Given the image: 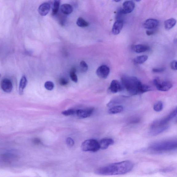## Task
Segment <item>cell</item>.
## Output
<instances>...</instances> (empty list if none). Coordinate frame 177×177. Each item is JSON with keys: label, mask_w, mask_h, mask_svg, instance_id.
Masks as SVG:
<instances>
[{"label": "cell", "mask_w": 177, "mask_h": 177, "mask_svg": "<svg viewBox=\"0 0 177 177\" xmlns=\"http://www.w3.org/2000/svg\"><path fill=\"white\" fill-rule=\"evenodd\" d=\"M123 90L129 94L135 95L152 91L150 86L144 85L137 78L134 76H123L121 78Z\"/></svg>", "instance_id": "obj_2"}, {"label": "cell", "mask_w": 177, "mask_h": 177, "mask_svg": "<svg viewBox=\"0 0 177 177\" xmlns=\"http://www.w3.org/2000/svg\"><path fill=\"white\" fill-rule=\"evenodd\" d=\"M75 111L72 109H70L62 112V114L64 116H69L75 115Z\"/></svg>", "instance_id": "obj_29"}, {"label": "cell", "mask_w": 177, "mask_h": 177, "mask_svg": "<svg viewBox=\"0 0 177 177\" xmlns=\"http://www.w3.org/2000/svg\"><path fill=\"white\" fill-rule=\"evenodd\" d=\"M123 110V108L122 106H114L109 109L108 113L110 114H117L122 112Z\"/></svg>", "instance_id": "obj_21"}, {"label": "cell", "mask_w": 177, "mask_h": 177, "mask_svg": "<svg viewBox=\"0 0 177 177\" xmlns=\"http://www.w3.org/2000/svg\"><path fill=\"white\" fill-rule=\"evenodd\" d=\"M114 143V140L111 139H103L101 140L99 142L100 149L102 150H106L109 146L113 145Z\"/></svg>", "instance_id": "obj_16"}, {"label": "cell", "mask_w": 177, "mask_h": 177, "mask_svg": "<svg viewBox=\"0 0 177 177\" xmlns=\"http://www.w3.org/2000/svg\"><path fill=\"white\" fill-rule=\"evenodd\" d=\"M159 21L156 19L150 18L146 20L143 24L145 29L151 30L155 29L159 25Z\"/></svg>", "instance_id": "obj_11"}, {"label": "cell", "mask_w": 177, "mask_h": 177, "mask_svg": "<svg viewBox=\"0 0 177 177\" xmlns=\"http://www.w3.org/2000/svg\"><path fill=\"white\" fill-rule=\"evenodd\" d=\"M168 127H169V126L167 125L151 127L150 134L153 136L157 135L167 130Z\"/></svg>", "instance_id": "obj_12"}, {"label": "cell", "mask_w": 177, "mask_h": 177, "mask_svg": "<svg viewBox=\"0 0 177 177\" xmlns=\"http://www.w3.org/2000/svg\"><path fill=\"white\" fill-rule=\"evenodd\" d=\"M148 36H150L154 34L155 33L154 30H147L146 32Z\"/></svg>", "instance_id": "obj_34"}, {"label": "cell", "mask_w": 177, "mask_h": 177, "mask_svg": "<svg viewBox=\"0 0 177 177\" xmlns=\"http://www.w3.org/2000/svg\"><path fill=\"white\" fill-rule=\"evenodd\" d=\"M34 142L36 143H38L40 142V140L38 139H35L34 140Z\"/></svg>", "instance_id": "obj_35"}, {"label": "cell", "mask_w": 177, "mask_h": 177, "mask_svg": "<svg viewBox=\"0 0 177 177\" xmlns=\"http://www.w3.org/2000/svg\"><path fill=\"white\" fill-rule=\"evenodd\" d=\"M135 6V3L133 1H126L123 3L121 11L123 14L130 13L133 12Z\"/></svg>", "instance_id": "obj_9"}, {"label": "cell", "mask_w": 177, "mask_h": 177, "mask_svg": "<svg viewBox=\"0 0 177 177\" xmlns=\"http://www.w3.org/2000/svg\"><path fill=\"white\" fill-rule=\"evenodd\" d=\"M108 90L112 93L116 94L123 91V88L121 83L118 80H114L111 81Z\"/></svg>", "instance_id": "obj_10"}, {"label": "cell", "mask_w": 177, "mask_h": 177, "mask_svg": "<svg viewBox=\"0 0 177 177\" xmlns=\"http://www.w3.org/2000/svg\"><path fill=\"white\" fill-rule=\"evenodd\" d=\"M133 167L131 162L123 161L100 167L95 171V173L98 175L106 176L123 175L130 172Z\"/></svg>", "instance_id": "obj_1"}, {"label": "cell", "mask_w": 177, "mask_h": 177, "mask_svg": "<svg viewBox=\"0 0 177 177\" xmlns=\"http://www.w3.org/2000/svg\"><path fill=\"white\" fill-rule=\"evenodd\" d=\"M80 69L81 71L82 72H85L87 71L88 66L85 61H82L80 64Z\"/></svg>", "instance_id": "obj_27"}, {"label": "cell", "mask_w": 177, "mask_h": 177, "mask_svg": "<svg viewBox=\"0 0 177 177\" xmlns=\"http://www.w3.org/2000/svg\"><path fill=\"white\" fill-rule=\"evenodd\" d=\"M109 67L106 65H102L99 66L97 70L96 74L98 77L102 79L107 78L110 73Z\"/></svg>", "instance_id": "obj_8"}, {"label": "cell", "mask_w": 177, "mask_h": 177, "mask_svg": "<svg viewBox=\"0 0 177 177\" xmlns=\"http://www.w3.org/2000/svg\"><path fill=\"white\" fill-rule=\"evenodd\" d=\"M177 147V142L175 140H165L153 143L148 149L153 152L161 153L175 150Z\"/></svg>", "instance_id": "obj_3"}, {"label": "cell", "mask_w": 177, "mask_h": 177, "mask_svg": "<svg viewBox=\"0 0 177 177\" xmlns=\"http://www.w3.org/2000/svg\"><path fill=\"white\" fill-rule=\"evenodd\" d=\"M165 69L163 68H154L152 70V71L154 73H161L163 72Z\"/></svg>", "instance_id": "obj_33"}, {"label": "cell", "mask_w": 177, "mask_h": 177, "mask_svg": "<svg viewBox=\"0 0 177 177\" xmlns=\"http://www.w3.org/2000/svg\"><path fill=\"white\" fill-rule=\"evenodd\" d=\"M81 149L85 151L96 152L100 149L99 142L94 139H89L85 140L81 146Z\"/></svg>", "instance_id": "obj_4"}, {"label": "cell", "mask_w": 177, "mask_h": 177, "mask_svg": "<svg viewBox=\"0 0 177 177\" xmlns=\"http://www.w3.org/2000/svg\"><path fill=\"white\" fill-rule=\"evenodd\" d=\"M50 8V5L48 2H44L39 6L38 12L41 16H45L49 13Z\"/></svg>", "instance_id": "obj_15"}, {"label": "cell", "mask_w": 177, "mask_h": 177, "mask_svg": "<svg viewBox=\"0 0 177 177\" xmlns=\"http://www.w3.org/2000/svg\"><path fill=\"white\" fill-rule=\"evenodd\" d=\"M149 49V46L143 44L135 45L132 47V49L134 52L139 53L147 51Z\"/></svg>", "instance_id": "obj_17"}, {"label": "cell", "mask_w": 177, "mask_h": 177, "mask_svg": "<svg viewBox=\"0 0 177 177\" xmlns=\"http://www.w3.org/2000/svg\"><path fill=\"white\" fill-rule=\"evenodd\" d=\"M177 61L176 60H173L171 63V69L174 70H177Z\"/></svg>", "instance_id": "obj_32"}, {"label": "cell", "mask_w": 177, "mask_h": 177, "mask_svg": "<svg viewBox=\"0 0 177 177\" xmlns=\"http://www.w3.org/2000/svg\"><path fill=\"white\" fill-rule=\"evenodd\" d=\"M61 10L64 14L69 15L72 12L73 8L72 6L70 4H64L61 5Z\"/></svg>", "instance_id": "obj_18"}, {"label": "cell", "mask_w": 177, "mask_h": 177, "mask_svg": "<svg viewBox=\"0 0 177 177\" xmlns=\"http://www.w3.org/2000/svg\"><path fill=\"white\" fill-rule=\"evenodd\" d=\"M148 59V57L147 55H143L138 56L135 58L134 60V63L136 64H142L144 63Z\"/></svg>", "instance_id": "obj_22"}, {"label": "cell", "mask_w": 177, "mask_h": 177, "mask_svg": "<svg viewBox=\"0 0 177 177\" xmlns=\"http://www.w3.org/2000/svg\"><path fill=\"white\" fill-rule=\"evenodd\" d=\"M66 144L69 147H72L74 145V140L71 138L68 137L66 140Z\"/></svg>", "instance_id": "obj_30"}, {"label": "cell", "mask_w": 177, "mask_h": 177, "mask_svg": "<svg viewBox=\"0 0 177 177\" xmlns=\"http://www.w3.org/2000/svg\"><path fill=\"white\" fill-rule=\"evenodd\" d=\"M1 74H0V78H1Z\"/></svg>", "instance_id": "obj_37"}, {"label": "cell", "mask_w": 177, "mask_h": 177, "mask_svg": "<svg viewBox=\"0 0 177 177\" xmlns=\"http://www.w3.org/2000/svg\"><path fill=\"white\" fill-rule=\"evenodd\" d=\"M114 1L116 2H120V1H119V0H118V1Z\"/></svg>", "instance_id": "obj_36"}, {"label": "cell", "mask_w": 177, "mask_h": 177, "mask_svg": "<svg viewBox=\"0 0 177 177\" xmlns=\"http://www.w3.org/2000/svg\"><path fill=\"white\" fill-rule=\"evenodd\" d=\"M1 86L3 91L7 93H10L12 91L13 88L11 81L6 78H4L2 81Z\"/></svg>", "instance_id": "obj_13"}, {"label": "cell", "mask_w": 177, "mask_h": 177, "mask_svg": "<svg viewBox=\"0 0 177 177\" xmlns=\"http://www.w3.org/2000/svg\"><path fill=\"white\" fill-rule=\"evenodd\" d=\"M27 83V78L24 75L22 77L19 83V93L21 95L23 94L24 89L26 87Z\"/></svg>", "instance_id": "obj_20"}, {"label": "cell", "mask_w": 177, "mask_h": 177, "mask_svg": "<svg viewBox=\"0 0 177 177\" xmlns=\"http://www.w3.org/2000/svg\"><path fill=\"white\" fill-rule=\"evenodd\" d=\"M76 70L75 67H73L70 71V76L71 80L74 82L77 83L78 81L77 76L75 74Z\"/></svg>", "instance_id": "obj_25"}, {"label": "cell", "mask_w": 177, "mask_h": 177, "mask_svg": "<svg viewBox=\"0 0 177 177\" xmlns=\"http://www.w3.org/2000/svg\"><path fill=\"white\" fill-rule=\"evenodd\" d=\"M154 85L158 91H167L172 87V83L168 81H162L159 78H156L153 80Z\"/></svg>", "instance_id": "obj_5"}, {"label": "cell", "mask_w": 177, "mask_h": 177, "mask_svg": "<svg viewBox=\"0 0 177 177\" xmlns=\"http://www.w3.org/2000/svg\"><path fill=\"white\" fill-rule=\"evenodd\" d=\"M94 110L93 108H90L86 109H78L75 111V115L81 119L85 118L91 116Z\"/></svg>", "instance_id": "obj_7"}, {"label": "cell", "mask_w": 177, "mask_h": 177, "mask_svg": "<svg viewBox=\"0 0 177 177\" xmlns=\"http://www.w3.org/2000/svg\"><path fill=\"white\" fill-rule=\"evenodd\" d=\"M76 23L78 26L81 27H86L88 26L89 25L88 22L81 18H79L78 19Z\"/></svg>", "instance_id": "obj_24"}, {"label": "cell", "mask_w": 177, "mask_h": 177, "mask_svg": "<svg viewBox=\"0 0 177 177\" xmlns=\"http://www.w3.org/2000/svg\"><path fill=\"white\" fill-rule=\"evenodd\" d=\"M123 22L122 20L119 19L115 22L112 27V32L114 35H117L120 33L123 29Z\"/></svg>", "instance_id": "obj_14"}, {"label": "cell", "mask_w": 177, "mask_h": 177, "mask_svg": "<svg viewBox=\"0 0 177 177\" xmlns=\"http://www.w3.org/2000/svg\"><path fill=\"white\" fill-rule=\"evenodd\" d=\"M60 85L62 86H65L67 85L68 83V81L64 78H60L59 81Z\"/></svg>", "instance_id": "obj_31"}, {"label": "cell", "mask_w": 177, "mask_h": 177, "mask_svg": "<svg viewBox=\"0 0 177 177\" xmlns=\"http://www.w3.org/2000/svg\"><path fill=\"white\" fill-rule=\"evenodd\" d=\"M45 88L48 91H51L54 88V84L52 81H47L44 84Z\"/></svg>", "instance_id": "obj_28"}, {"label": "cell", "mask_w": 177, "mask_h": 177, "mask_svg": "<svg viewBox=\"0 0 177 177\" xmlns=\"http://www.w3.org/2000/svg\"><path fill=\"white\" fill-rule=\"evenodd\" d=\"M176 21L175 18H171L164 22V27L166 30H168L172 29L175 26Z\"/></svg>", "instance_id": "obj_19"}, {"label": "cell", "mask_w": 177, "mask_h": 177, "mask_svg": "<svg viewBox=\"0 0 177 177\" xmlns=\"http://www.w3.org/2000/svg\"><path fill=\"white\" fill-rule=\"evenodd\" d=\"M177 109L168 115L166 117L161 120H157L151 124V127H156L158 126H162L167 125V123L175 118L177 115Z\"/></svg>", "instance_id": "obj_6"}, {"label": "cell", "mask_w": 177, "mask_h": 177, "mask_svg": "<svg viewBox=\"0 0 177 177\" xmlns=\"http://www.w3.org/2000/svg\"><path fill=\"white\" fill-rule=\"evenodd\" d=\"M163 108V105L161 101H159L155 104L153 107L154 111L157 112L161 111Z\"/></svg>", "instance_id": "obj_26"}, {"label": "cell", "mask_w": 177, "mask_h": 177, "mask_svg": "<svg viewBox=\"0 0 177 177\" xmlns=\"http://www.w3.org/2000/svg\"><path fill=\"white\" fill-rule=\"evenodd\" d=\"M60 5L59 1H55L53 3L52 10V15L54 16L58 13Z\"/></svg>", "instance_id": "obj_23"}]
</instances>
